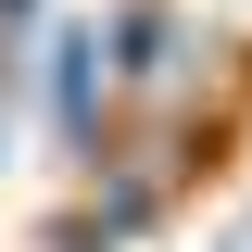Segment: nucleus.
Instances as JSON below:
<instances>
[{"label":"nucleus","mask_w":252,"mask_h":252,"mask_svg":"<svg viewBox=\"0 0 252 252\" xmlns=\"http://www.w3.org/2000/svg\"><path fill=\"white\" fill-rule=\"evenodd\" d=\"M38 89H51L63 152H89V139H101V101H114V76H101V38H89V26H63L51 51H38Z\"/></svg>","instance_id":"f257e3e1"},{"label":"nucleus","mask_w":252,"mask_h":252,"mask_svg":"<svg viewBox=\"0 0 252 252\" xmlns=\"http://www.w3.org/2000/svg\"><path fill=\"white\" fill-rule=\"evenodd\" d=\"M164 51H177V13H164V0H126L114 38H101V76H114V89H164Z\"/></svg>","instance_id":"f03ea898"},{"label":"nucleus","mask_w":252,"mask_h":252,"mask_svg":"<svg viewBox=\"0 0 252 252\" xmlns=\"http://www.w3.org/2000/svg\"><path fill=\"white\" fill-rule=\"evenodd\" d=\"M38 26V0H0V76H13V38Z\"/></svg>","instance_id":"7ed1b4c3"}]
</instances>
